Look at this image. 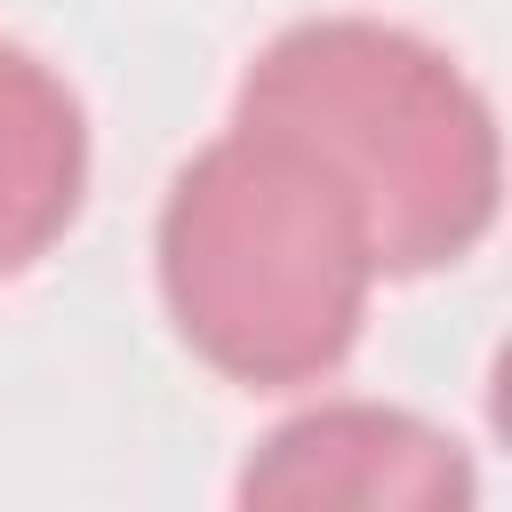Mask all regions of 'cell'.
<instances>
[{
  "mask_svg": "<svg viewBox=\"0 0 512 512\" xmlns=\"http://www.w3.org/2000/svg\"><path fill=\"white\" fill-rule=\"evenodd\" d=\"M232 512H480L464 448L384 400H328L264 432Z\"/></svg>",
  "mask_w": 512,
  "mask_h": 512,
  "instance_id": "obj_3",
  "label": "cell"
},
{
  "mask_svg": "<svg viewBox=\"0 0 512 512\" xmlns=\"http://www.w3.org/2000/svg\"><path fill=\"white\" fill-rule=\"evenodd\" d=\"M88 192V120L80 96L0 40V280L40 264Z\"/></svg>",
  "mask_w": 512,
  "mask_h": 512,
  "instance_id": "obj_4",
  "label": "cell"
},
{
  "mask_svg": "<svg viewBox=\"0 0 512 512\" xmlns=\"http://www.w3.org/2000/svg\"><path fill=\"white\" fill-rule=\"evenodd\" d=\"M368 240L328 176L272 136H216L160 208V296L176 336L232 384L328 376L368 312Z\"/></svg>",
  "mask_w": 512,
  "mask_h": 512,
  "instance_id": "obj_2",
  "label": "cell"
},
{
  "mask_svg": "<svg viewBox=\"0 0 512 512\" xmlns=\"http://www.w3.org/2000/svg\"><path fill=\"white\" fill-rule=\"evenodd\" d=\"M232 128L272 136L312 176H328L376 272L456 264L496 224V112L432 40L400 24H288L248 64Z\"/></svg>",
  "mask_w": 512,
  "mask_h": 512,
  "instance_id": "obj_1",
  "label": "cell"
}]
</instances>
